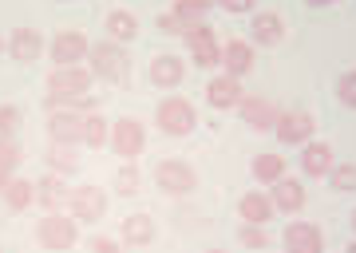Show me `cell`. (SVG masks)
I'll list each match as a JSON object with an SVG mask.
<instances>
[{"label": "cell", "instance_id": "ac0fdd59", "mask_svg": "<svg viewBox=\"0 0 356 253\" xmlns=\"http://www.w3.org/2000/svg\"><path fill=\"white\" fill-rule=\"evenodd\" d=\"M206 103H210V107H214V111H234V107H238V103H242V79H234V76H226V72H222V76H210V83H206Z\"/></svg>", "mask_w": 356, "mask_h": 253}, {"label": "cell", "instance_id": "2e32d148", "mask_svg": "<svg viewBox=\"0 0 356 253\" xmlns=\"http://www.w3.org/2000/svg\"><path fill=\"white\" fill-rule=\"evenodd\" d=\"M254 63H257V48L250 40H226V44H222V72H226V76L245 79L254 72Z\"/></svg>", "mask_w": 356, "mask_h": 253}, {"label": "cell", "instance_id": "5b68a950", "mask_svg": "<svg viewBox=\"0 0 356 253\" xmlns=\"http://www.w3.org/2000/svg\"><path fill=\"white\" fill-rule=\"evenodd\" d=\"M154 186L163 190L166 198H186L198 190V170L186 158H163L154 166Z\"/></svg>", "mask_w": 356, "mask_h": 253}, {"label": "cell", "instance_id": "60d3db41", "mask_svg": "<svg viewBox=\"0 0 356 253\" xmlns=\"http://www.w3.org/2000/svg\"><path fill=\"white\" fill-rule=\"evenodd\" d=\"M8 178H13L8 170H0V194H4V186H8Z\"/></svg>", "mask_w": 356, "mask_h": 253}, {"label": "cell", "instance_id": "bcb514c9", "mask_svg": "<svg viewBox=\"0 0 356 253\" xmlns=\"http://www.w3.org/2000/svg\"><path fill=\"white\" fill-rule=\"evenodd\" d=\"M60 4H67V0H60Z\"/></svg>", "mask_w": 356, "mask_h": 253}, {"label": "cell", "instance_id": "5bb4252c", "mask_svg": "<svg viewBox=\"0 0 356 253\" xmlns=\"http://www.w3.org/2000/svg\"><path fill=\"white\" fill-rule=\"evenodd\" d=\"M281 250L285 253H325V234L313 222H289L281 234Z\"/></svg>", "mask_w": 356, "mask_h": 253}, {"label": "cell", "instance_id": "836d02e7", "mask_svg": "<svg viewBox=\"0 0 356 253\" xmlns=\"http://www.w3.org/2000/svg\"><path fill=\"white\" fill-rule=\"evenodd\" d=\"M337 103L348 107V111H356V67H348V72L337 76Z\"/></svg>", "mask_w": 356, "mask_h": 253}, {"label": "cell", "instance_id": "9a60e30c", "mask_svg": "<svg viewBox=\"0 0 356 253\" xmlns=\"http://www.w3.org/2000/svg\"><path fill=\"white\" fill-rule=\"evenodd\" d=\"M269 202H273V210L277 214H301L305 210V202H309V190H305V182L301 178H281V182H273L269 186Z\"/></svg>", "mask_w": 356, "mask_h": 253}, {"label": "cell", "instance_id": "e0dca14e", "mask_svg": "<svg viewBox=\"0 0 356 253\" xmlns=\"http://www.w3.org/2000/svg\"><path fill=\"white\" fill-rule=\"evenodd\" d=\"M297 166H301V174H305V178H329V170L337 166V151H332L329 142L309 139L305 147H301Z\"/></svg>", "mask_w": 356, "mask_h": 253}, {"label": "cell", "instance_id": "74e56055", "mask_svg": "<svg viewBox=\"0 0 356 253\" xmlns=\"http://www.w3.org/2000/svg\"><path fill=\"white\" fill-rule=\"evenodd\" d=\"M214 8H222V13H229V16H242V13L254 16L257 13V0H214Z\"/></svg>", "mask_w": 356, "mask_h": 253}, {"label": "cell", "instance_id": "d590c367", "mask_svg": "<svg viewBox=\"0 0 356 253\" xmlns=\"http://www.w3.org/2000/svg\"><path fill=\"white\" fill-rule=\"evenodd\" d=\"M191 63H194V67H202V72H210V67H222V44L194 48V51H191Z\"/></svg>", "mask_w": 356, "mask_h": 253}, {"label": "cell", "instance_id": "b9f144b4", "mask_svg": "<svg viewBox=\"0 0 356 253\" xmlns=\"http://www.w3.org/2000/svg\"><path fill=\"white\" fill-rule=\"evenodd\" d=\"M344 253H356V241H353V245H348V250H344Z\"/></svg>", "mask_w": 356, "mask_h": 253}, {"label": "cell", "instance_id": "30bf717a", "mask_svg": "<svg viewBox=\"0 0 356 253\" xmlns=\"http://www.w3.org/2000/svg\"><path fill=\"white\" fill-rule=\"evenodd\" d=\"M48 142L60 147H83V111L76 107H60L48 115Z\"/></svg>", "mask_w": 356, "mask_h": 253}, {"label": "cell", "instance_id": "44dd1931", "mask_svg": "<svg viewBox=\"0 0 356 253\" xmlns=\"http://www.w3.org/2000/svg\"><path fill=\"white\" fill-rule=\"evenodd\" d=\"M238 218L250 226H269L273 222V202H269V190H245L238 198Z\"/></svg>", "mask_w": 356, "mask_h": 253}, {"label": "cell", "instance_id": "ab89813d", "mask_svg": "<svg viewBox=\"0 0 356 253\" xmlns=\"http://www.w3.org/2000/svg\"><path fill=\"white\" fill-rule=\"evenodd\" d=\"M309 8H329V4H337V0H305Z\"/></svg>", "mask_w": 356, "mask_h": 253}, {"label": "cell", "instance_id": "8992f818", "mask_svg": "<svg viewBox=\"0 0 356 253\" xmlns=\"http://www.w3.org/2000/svg\"><path fill=\"white\" fill-rule=\"evenodd\" d=\"M107 206H111V198H107V190L95 186V182L72 186V194H67V214L76 218V222H83V226L103 222V218H107Z\"/></svg>", "mask_w": 356, "mask_h": 253}, {"label": "cell", "instance_id": "83f0119b", "mask_svg": "<svg viewBox=\"0 0 356 253\" xmlns=\"http://www.w3.org/2000/svg\"><path fill=\"white\" fill-rule=\"evenodd\" d=\"M210 8H214V0H175V4H170V13H175L186 28L210 20Z\"/></svg>", "mask_w": 356, "mask_h": 253}, {"label": "cell", "instance_id": "7a4b0ae2", "mask_svg": "<svg viewBox=\"0 0 356 253\" xmlns=\"http://www.w3.org/2000/svg\"><path fill=\"white\" fill-rule=\"evenodd\" d=\"M88 72L99 79V83L123 88V83L131 79L127 48H123V44H115V40H99V44H91V51H88Z\"/></svg>", "mask_w": 356, "mask_h": 253}, {"label": "cell", "instance_id": "7bdbcfd3", "mask_svg": "<svg viewBox=\"0 0 356 253\" xmlns=\"http://www.w3.org/2000/svg\"><path fill=\"white\" fill-rule=\"evenodd\" d=\"M353 234H356V210H353Z\"/></svg>", "mask_w": 356, "mask_h": 253}, {"label": "cell", "instance_id": "ffe728a7", "mask_svg": "<svg viewBox=\"0 0 356 253\" xmlns=\"http://www.w3.org/2000/svg\"><path fill=\"white\" fill-rule=\"evenodd\" d=\"M285 40V20L277 13H254L250 20V44L254 48H277Z\"/></svg>", "mask_w": 356, "mask_h": 253}, {"label": "cell", "instance_id": "ee69618b", "mask_svg": "<svg viewBox=\"0 0 356 253\" xmlns=\"http://www.w3.org/2000/svg\"><path fill=\"white\" fill-rule=\"evenodd\" d=\"M0 56H4V40H0Z\"/></svg>", "mask_w": 356, "mask_h": 253}, {"label": "cell", "instance_id": "e575fe53", "mask_svg": "<svg viewBox=\"0 0 356 253\" xmlns=\"http://www.w3.org/2000/svg\"><path fill=\"white\" fill-rule=\"evenodd\" d=\"M24 163V151H20V139H0V170L16 174Z\"/></svg>", "mask_w": 356, "mask_h": 253}, {"label": "cell", "instance_id": "f35d334b", "mask_svg": "<svg viewBox=\"0 0 356 253\" xmlns=\"http://www.w3.org/2000/svg\"><path fill=\"white\" fill-rule=\"evenodd\" d=\"M154 28H159L163 36H182V32H186V24H182V20H178L175 13H163V16H154Z\"/></svg>", "mask_w": 356, "mask_h": 253}, {"label": "cell", "instance_id": "603a6c76", "mask_svg": "<svg viewBox=\"0 0 356 253\" xmlns=\"http://www.w3.org/2000/svg\"><path fill=\"white\" fill-rule=\"evenodd\" d=\"M103 28H107V40H115V44H123V48H127L131 40L139 36V16L127 13V8H111L107 20H103Z\"/></svg>", "mask_w": 356, "mask_h": 253}, {"label": "cell", "instance_id": "9c48e42d", "mask_svg": "<svg viewBox=\"0 0 356 253\" xmlns=\"http://www.w3.org/2000/svg\"><path fill=\"white\" fill-rule=\"evenodd\" d=\"M186 67H191V63L178 60L175 51H159V56L147 63V79H151V88H159V91H178L182 79H186Z\"/></svg>", "mask_w": 356, "mask_h": 253}, {"label": "cell", "instance_id": "3957f363", "mask_svg": "<svg viewBox=\"0 0 356 253\" xmlns=\"http://www.w3.org/2000/svg\"><path fill=\"white\" fill-rule=\"evenodd\" d=\"M154 126L163 131L166 139H186V135H194V126H198V111L182 95H163L159 107H154Z\"/></svg>", "mask_w": 356, "mask_h": 253}, {"label": "cell", "instance_id": "d6986e66", "mask_svg": "<svg viewBox=\"0 0 356 253\" xmlns=\"http://www.w3.org/2000/svg\"><path fill=\"white\" fill-rule=\"evenodd\" d=\"M67 194H72V186H67L64 174H44L36 178V202L44 206V214H56V210H67Z\"/></svg>", "mask_w": 356, "mask_h": 253}, {"label": "cell", "instance_id": "4fadbf2b", "mask_svg": "<svg viewBox=\"0 0 356 253\" xmlns=\"http://www.w3.org/2000/svg\"><path fill=\"white\" fill-rule=\"evenodd\" d=\"M4 51H8V60L13 63H36L44 51H48V44H44V32L40 28H13V36L4 40Z\"/></svg>", "mask_w": 356, "mask_h": 253}, {"label": "cell", "instance_id": "cb8c5ba5", "mask_svg": "<svg viewBox=\"0 0 356 253\" xmlns=\"http://www.w3.org/2000/svg\"><path fill=\"white\" fill-rule=\"evenodd\" d=\"M4 206L13 210V214H20V210H28V206L36 202V182L32 178H20V174H13L8 178V186H4Z\"/></svg>", "mask_w": 356, "mask_h": 253}, {"label": "cell", "instance_id": "484cf974", "mask_svg": "<svg viewBox=\"0 0 356 253\" xmlns=\"http://www.w3.org/2000/svg\"><path fill=\"white\" fill-rule=\"evenodd\" d=\"M44 163H48L51 174L72 178V174L79 170V147H60V142H48V151H44Z\"/></svg>", "mask_w": 356, "mask_h": 253}, {"label": "cell", "instance_id": "d6a6232c", "mask_svg": "<svg viewBox=\"0 0 356 253\" xmlns=\"http://www.w3.org/2000/svg\"><path fill=\"white\" fill-rule=\"evenodd\" d=\"M238 241H242V250H269V234H266V226H250V222H242L238 226Z\"/></svg>", "mask_w": 356, "mask_h": 253}, {"label": "cell", "instance_id": "f6af8a7d", "mask_svg": "<svg viewBox=\"0 0 356 253\" xmlns=\"http://www.w3.org/2000/svg\"><path fill=\"white\" fill-rule=\"evenodd\" d=\"M210 253H226V250H210Z\"/></svg>", "mask_w": 356, "mask_h": 253}, {"label": "cell", "instance_id": "6da1fadb", "mask_svg": "<svg viewBox=\"0 0 356 253\" xmlns=\"http://www.w3.org/2000/svg\"><path fill=\"white\" fill-rule=\"evenodd\" d=\"M91 83H95V76H91L88 67L79 63V67H51L48 83H44V111H60V107H76V111H95L99 107V99L91 95Z\"/></svg>", "mask_w": 356, "mask_h": 253}, {"label": "cell", "instance_id": "1f68e13d", "mask_svg": "<svg viewBox=\"0 0 356 253\" xmlns=\"http://www.w3.org/2000/svg\"><path fill=\"white\" fill-rule=\"evenodd\" d=\"M182 44H186V51L194 48H206V44H218V32L210 20H202V24H191L186 32H182Z\"/></svg>", "mask_w": 356, "mask_h": 253}, {"label": "cell", "instance_id": "277c9868", "mask_svg": "<svg viewBox=\"0 0 356 253\" xmlns=\"http://www.w3.org/2000/svg\"><path fill=\"white\" fill-rule=\"evenodd\" d=\"M36 241L48 253H67L79 245V222L67 210H56V214H44L36 222Z\"/></svg>", "mask_w": 356, "mask_h": 253}, {"label": "cell", "instance_id": "8d00e7d4", "mask_svg": "<svg viewBox=\"0 0 356 253\" xmlns=\"http://www.w3.org/2000/svg\"><path fill=\"white\" fill-rule=\"evenodd\" d=\"M127 245L119 238H111V234H91L88 238V253H123Z\"/></svg>", "mask_w": 356, "mask_h": 253}, {"label": "cell", "instance_id": "d4e9b609", "mask_svg": "<svg viewBox=\"0 0 356 253\" xmlns=\"http://www.w3.org/2000/svg\"><path fill=\"white\" fill-rule=\"evenodd\" d=\"M250 174H254V182H261V186H273V182H281V178H285V158H281V154H273V151H261V154H254Z\"/></svg>", "mask_w": 356, "mask_h": 253}, {"label": "cell", "instance_id": "4dcf8cb0", "mask_svg": "<svg viewBox=\"0 0 356 253\" xmlns=\"http://www.w3.org/2000/svg\"><path fill=\"white\" fill-rule=\"evenodd\" d=\"M24 126V111L16 103H0V139H16Z\"/></svg>", "mask_w": 356, "mask_h": 253}, {"label": "cell", "instance_id": "7402d4cb", "mask_svg": "<svg viewBox=\"0 0 356 253\" xmlns=\"http://www.w3.org/2000/svg\"><path fill=\"white\" fill-rule=\"evenodd\" d=\"M119 241L131 245V250H143L154 241V218L151 214H127L119 222Z\"/></svg>", "mask_w": 356, "mask_h": 253}, {"label": "cell", "instance_id": "4316f807", "mask_svg": "<svg viewBox=\"0 0 356 253\" xmlns=\"http://www.w3.org/2000/svg\"><path fill=\"white\" fill-rule=\"evenodd\" d=\"M107 139H111V123L99 111H88L83 115V147L88 151H99V147H107Z\"/></svg>", "mask_w": 356, "mask_h": 253}, {"label": "cell", "instance_id": "7c38bea8", "mask_svg": "<svg viewBox=\"0 0 356 253\" xmlns=\"http://www.w3.org/2000/svg\"><path fill=\"white\" fill-rule=\"evenodd\" d=\"M48 51H51V63L56 67H79V63H88L91 40L83 32H56Z\"/></svg>", "mask_w": 356, "mask_h": 253}, {"label": "cell", "instance_id": "52a82bcc", "mask_svg": "<svg viewBox=\"0 0 356 253\" xmlns=\"http://www.w3.org/2000/svg\"><path fill=\"white\" fill-rule=\"evenodd\" d=\"M107 147L115 151V158H123V163H135V158L147 151V126H143L135 115H123V119H115Z\"/></svg>", "mask_w": 356, "mask_h": 253}, {"label": "cell", "instance_id": "ba28073f", "mask_svg": "<svg viewBox=\"0 0 356 253\" xmlns=\"http://www.w3.org/2000/svg\"><path fill=\"white\" fill-rule=\"evenodd\" d=\"M234 111H238V119H242L250 131H257V135H273L281 107H273V99H266V95H242V103H238Z\"/></svg>", "mask_w": 356, "mask_h": 253}, {"label": "cell", "instance_id": "f1b7e54d", "mask_svg": "<svg viewBox=\"0 0 356 253\" xmlns=\"http://www.w3.org/2000/svg\"><path fill=\"white\" fill-rule=\"evenodd\" d=\"M111 190L119 194V198H135L143 190V170L135 163H123L119 170H115V182H111Z\"/></svg>", "mask_w": 356, "mask_h": 253}, {"label": "cell", "instance_id": "8fae6325", "mask_svg": "<svg viewBox=\"0 0 356 253\" xmlns=\"http://www.w3.org/2000/svg\"><path fill=\"white\" fill-rule=\"evenodd\" d=\"M313 131H317V119L309 111H281L277 126H273V135H277L281 147H305L313 139Z\"/></svg>", "mask_w": 356, "mask_h": 253}, {"label": "cell", "instance_id": "f546056e", "mask_svg": "<svg viewBox=\"0 0 356 253\" xmlns=\"http://www.w3.org/2000/svg\"><path fill=\"white\" fill-rule=\"evenodd\" d=\"M325 182H329V190H337V194H356V163H337Z\"/></svg>", "mask_w": 356, "mask_h": 253}]
</instances>
